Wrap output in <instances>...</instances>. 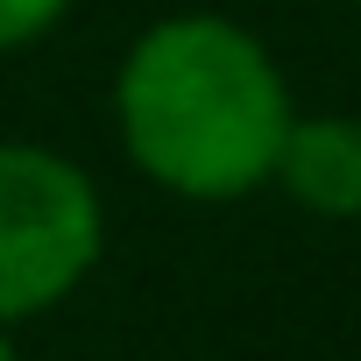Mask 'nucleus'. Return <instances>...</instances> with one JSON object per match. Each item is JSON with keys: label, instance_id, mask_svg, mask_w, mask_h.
Wrapping results in <instances>:
<instances>
[{"label": "nucleus", "instance_id": "2", "mask_svg": "<svg viewBox=\"0 0 361 361\" xmlns=\"http://www.w3.org/2000/svg\"><path fill=\"white\" fill-rule=\"evenodd\" d=\"M106 255L99 185L43 142H0V326L57 312Z\"/></svg>", "mask_w": 361, "mask_h": 361}, {"label": "nucleus", "instance_id": "4", "mask_svg": "<svg viewBox=\"0 0 361 361\" xmlns=\"http://www.w3.org/2000/svg\"><path fill=\"white\" fill-rule=\"evenodd\" d=\"M64 15H71V0H0V57L36 50Z\"/></svg>", "mask_w": 361, "mask_h": 361}, {"label": "nucleus", "instance_id": "1", "mask_svg": "<svg viewBox=\"0 0 361 361\" xmlns=\"http://www.w3.org/2000/svg\"><path fill=\"white\" fill-rule=\"evenodd\" d=\"M290 114L283 64L227 15H163L114 71V128L128 163L170 199L199 206L269 185Z\"/></svg>", "mask_w": 361, "mask_h": 361}, {"label": "nucleus", "instance_id": "6", "mask_svg": "<svg viewBox=\"0 0 361 361\" xmlns=\"http://www.w3.org/2000/svg\"><path fill=\"white\" fill-rule=\"evenodd\" d=\"M354 8H361V0H354Z\"/></svg>", "mask_w": 361, "mask_h": 361}, {"label": "nucleus", "instance_id": "3", "mask_svg": "<svg viewBox=\"0 0 361 361\" xmlns=\"http://www.w3.org/2000/svg\"><path fill=\"white\" fill-rule=\"evenodd\" d=\"M269 185H283L312 220H361V121L354 114H290Z\"/></svg>", "mask_w": 361, "mask_h": 361}, {"label": "nucleus", "instance_id": "5", "mask_svg": "<svg viewBox=\"0 0 361 361\" xmlns=\"http://www.w3.org/2000/svg\"><path fill=\"white\" fill-rule=\"evenodd\" d=\"M0 361H22V347H15V326H0Z\"/></svg>", "mask_w": 361, "mask_h": 361}]
</instances>
